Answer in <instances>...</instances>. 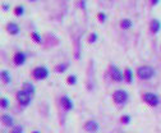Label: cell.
<instances>
[{"label":"cell","instance_id":"22","mask_svg":"<svg viewBox=\"0 0 161 133\" xmlns=\"http://www.w3.org/2000/svg\"><path fill=\"white\" fill-rule=\"evenodd\" d=\"M31 36H32V39H33V40H35L36 42H40V41H41V39H40V36H39V33H36V32H33V33H32Z\"/></svg>","mask_w":161,"mask_h":133},{"label":"cell","instance_id":"8","mask_svg":"<svg viewBox=\"0 0 161 133\" xmlns=\"http://www.w3.org/2000/svg\"><path fill=\"white\" fill-rule=\"evenodd\" d=\"M60 102H62V106L67 110V112H69V110L73 109V102H72V100L68 97V96H63Z\"/></svg>","mask_w":161,"mask_h":133},{"label":"cell","instance_id":"2","mask_svg":"<svg viewBox=\"0 0 161 133\" xmlns=\"http://www.w3.org/2000/svg\"><path fill=\"white\" fill-rule=\"evenodd\" d=\"M31 96L28 92H26L24 90H22L17 93V101H18V104L21 106H28L30 105V102H31Z\"/></svg>","mask_w":161,"mask_h":133},{"label":"cell","instance_id":"3","mask_svg":"<svg viewBox=\"0 0 161 133\" xmlns=\"http://www.w3.org/2000/svg\"><path fill=\"white\" fill-rule=\"evenodd\" d=\"M113 99L118 105H123V104H125L128 100V93L124 90H118L113 93Z\"/></svg>","mask_w":161,"mask_h":133},{"label":"cell","instance_id":"1","mask_svg":"<svg viewBox=\"0 0 161 133\" xmlns=\"http://www.w3.org/2000/svg\"><path fill=\"white\" fill-rule=\"evenodd\" d=\"M153 74H155V70H153V68H152V66H150V65L140 66L138 70H137V76L140 77L141 79H144V81L151 79L153 77Z\"/></svg>","mask_w":161,"mask_h":133},{"label":"cell","instance_id":"16","mask_svg":"<svg viewBox=\"0 0 161 133\" xmlns=\"http://www.w3.org/2000/svg\"><path fill=\"white\" fill-rule=\"evenodd\" d=\"M2 77H3V79H4V82H5V83H9V82H10L9 73L6 72V70H3V72H2Z\"/></svg>","mask_w":161,"mask_h":133},{"label":"cell","instance_id":"20","mask_svg":"<svg viewBox=\"0 0 161 133\" xmlns=\"http://www.w3.org/2000/svg\"><path fill=\"white\" fill-rule=\"evenodd\" d=\"M120 120H122V123H124V124H128V123H130V116H129V115H123Z\"/></svg>","mask_w":161,"mask_h":133},{"label":"cell","instance_id":"12","mask_svg":"<svg viewBox=\"0 0 161 133\" xmlns=\"http://www.w3.org/2000/svg\"><path fill=\"white\" fill-rule=\"evenodd\" d=\"M6 29H8V32L12 33V35H18L19 33V27L16 23H9L8 26H6Z\"/></svg>","mask_w":161,"mask_h":133},{"label":"cell","instance_id":"24","mask_svg":"<svg viewBox=\"0 0 161 133\" xmlns=\"http://www.w3.org/2000/svg\"><path fill=\"white\" fill-rule=\"evenodd\" d=\"M68 82H69V83H76V77H74V76H70V77L68 78Z\"/></svg>","mask_w":161,"mask_h":133},{"label":"cell","instance_id":"6","mask_svg":"<svg viewBox=\"0 0 161 133\" xmlns=\"http://www.w3.org/2000/svg\"><path fill=\"white\" fill-rule=\"evenodd\" d=\"M49 76V70L45 66H37V68L33 69V77L36 79H45Z\"/></svg>","mask_w":161,"mask_h":133},{"label":"cell","instance_id":"4","mask_svg":"<svg viewBox=\"0 0 161 133\" xmlns=\"http://www.w3.org/2000/svg\"><path fill=\"white\" fill-rule=\"evenodd\" d=\"M143 100H144V102H147V104H148L150 106H152V108L157 106L159 102H160L159 96L155 95V93H152V92H146V93L143 95Z\"/></svg>","mask_w":161,"mask_h":133},{"label":"cell","instance_id":"28","mask_svg":"<svg viewBox=\"0 0 161 133\" xmlns=\"http://www.w3.org/2000/svg\"><path fill=\"white\" fill-rule=\"evenodd\" d=\"M32 133H40V132H37V131H35V132H32Z\"/></svg>","mask_w":161,"mask_h":133},{"label":"cell","instance_id":"26","mask_svg":"<svg viewBox=\"0 0 161 133\" xmlns=\"http://www.w3.org/2000/svg\"><path fill=\"white\" fill-rule=\"evenodd\" d=\"M159 2H160V0H152V4H153V5H157Z\"/></svg>","mask_w":161,"mask_h":133},{"label":"cell","instance_id":"18","mask_svg":"<svg viewBox=\"0 0 161 133\" xmlns=\"http://www.w3.org/2000/svg\"><path fill=\"white\" fill-rule=\"evenodd\" d=\"M12 133H23V127H21V125L13 127L12 128Z\"/></svg>","mask_w":161,"mask_h":133},{"label":"cell","instance_id":"14","mask_svg":"<svg viewBox=\"0 0 161 133\" xmlns=\"http://www.w3.org/2000/svg\"><path fill=\"white\" fill-rule=\"evenodd\" d=\"M23 90H24L26 92H28V93H30V95H33V92H35L33 85H31V83H28V82H26V83L23 85Z\"/></svg>","mask_w":161,"mask_h":133},{"label":"cell","instance_id":"11","mask_svg":"<svg viewBox=\"0 0 161 133\" xmlns=\"http://www.w3.org/2000/svg\"><path fill=\"white\" fill-rule=\"evenodd\" d=\"M150 27H151V31H152L153 33H157V32L160 31V28H161L160 21H159V19H152L151 23H150Z\"/></svg>","mask_w":161,"mask_h":133},{"label":"cell","instance_id":"5","mask_svg":"<svg viewBox=\"0 0 161 133\" xmlns=\"http://www.w3.org/2000/svg\"><path fill=\"white\" fill-rule=\"evenodd\" d=\"M83 128L86 132H88V133H97L99 129H100V124L96 122V120H88V122H86L84 125H83Z\"/></svg>","mask_w":161,"mask_h":133},{"label":"cell","instance_id":"23","mask_svg":"<svg viewBox=\"0 0 161 133\" xmlns=\"http://www.w3.org/2000/svg\"><path fill=\"white\" fill-rule=\"evenodd\" d=\"M96 39H97V35L96 33H92L91 37H90V42H95V41H96Z\"/></svg>","mask_w":161,"mask_h":133},{"label":"cell","instance_id":"17","mask_svg":"<svg viewBox=\"0 0 161 133\" xmlns=\"http://www.w3.org/2000/svg\"><path fill=\"white\" fill-rule=\"evenodd\" d=\"M132 77H133V76H132V70L130 69H127L125 70V74H124V78H125V81H127V82H132Z\"/></svg>","mask_w":161,"mask_h":133},{"label":"cell","instance_id":"25","mask_svg":"<svg viewBox=\"0 0 161 133\" xmlns=\"http://www.w3.org/2000/svg\"><path fill=\"white\" fill-rule=\"evenodd\" d=\"M65 69H67V65H59V68H58V70H59V72H64Z\"/></svg>","mask_w":161,"mask_h":133},{"label":"cell","instance_id":"7","mask_svg":"<svg viewBox=\"0 0 161 133\" xmlns=\"http://www.w3.org/2000/svg\"><path fill=\"white\" fill-rule=\"evenodd\" d=\"M110 76L113 78V81H115V82H122V81L124 79L123 73L119 70L118 66H115V65L110 66Z\"/></svg>","mask_w":161,"mask_h":133},{"label":"cell","instance_id":"27","mask_svg":"<svg viewBox=\"0 0 161 133\" xmlns=\"http://www.w3.org/2000/svg\"><path fill=\"white\" fill-rule=\"evenodd\" d=\"M28 2H31V3H33V2H37V0H28Z\"/></svg>","mask_w":161,"mask_h":133},{"label":"cell","instance_id":"21","mask_svg":"<svg viewBox=\"0 0 161 133\" xmlns=\"http://www.w3.org/2000/svg\"><path fill=\"white\" fill-rule=\"evenodd\" d=\"M8 105H9V101L6 100L5 97H3V99H2V108H3V109H6V108H8Z\"/></svg>","mask_w":161,"mask_h":133},{"label":"cell","instance_id":"9","mask_svg":"<svg viewBox=\"0 0 161 133\" xmlns=\"http://www.w3.org/2000/svg\"><path fill=\"white\" fill-rule=\"evenodd\" d=\"M2 122L5 127H13L14 125V120H13V116L9 114H4L2 115Z\"/></svg>","mask_w":161,"mask_h":133},{"label":"cell","instance_id":"10","mask_svg":"<svg viewBox=\"0 0 161 133\" xmlns=\"http://www.w3.org/2000/svg\"><path fill=\"white\" fill-rule=\"evenodd\" d=\"M26 62V55L23 53H17L14 55V64L16 65H22Z\"/></svg>","mask_w":161,"mask_h":133},{"label":"cell","instance_id":"13","mask_svg":"<svg viewBox=\"0 0 161 133\" xmlns=\"http://www.w3.org/2000/svg\"><path fill=\"white\" fill-rule=\"evenodd\" d=\"M120 27L123 29H129L132 27V21L130 19H122L120 21Z\"/></svg>","mask_w":161,"mask_h":133},{"label":"cell","instance_id":"15","mask_svg":"<svg viewBox=\"0 0 161 133\" xmlns=\"http://www.w3.org/2000/svg\"><path fill=\"white\" fill-rule=\"evenodd\" d=\"M23 13H24V8L22 5H18L16 9H14V14H16V16H23Z\"/></svg>","mask_w":161,"mask_h":133},{"label":"cell","instance_id":"19","mask_svg":"<svg viewBox=\"0 0 161 133\" xmlns=\"http://www.w3.org/2000/svg\"><path fill=\"white\" fill-rule=\"evenodd\" d=\"M97 18H99L100 22H105V21H106V14L102 13V12H100V13L97 14Z\"/></svg>","mask_w":161,"mask_h":133}]
</instances>
